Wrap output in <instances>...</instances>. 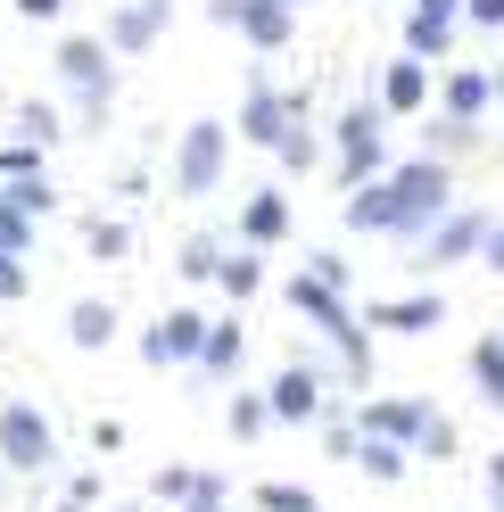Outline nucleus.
<instances>
[{
  "mask_svg": "<svg viewBox=\"0 0 504 512\" xmlns=\"http://www.w3.org/2000/svg\"><path fill=\"white\" fill-rule=\"evenodd\" d=\"M455 207V182L438 157H414V166H389V174H372L348 190V232H430L438 215Z\"/></svg>",
  "mask_w": 504,
  "mask_h": 512,
  "instance_id": "1",
  "label": "nucleus"
},
{
  "mask_svg": "<svg viewBox=\"0 0 504 512\" xmlns=\"http://www.w3.org/2000/svg\"><path fill=\"white\" fill-rule=\"evenodd\" d=\"M290 314H306V323L323 331V339L339 347V356H348V372H356V380L372 372V339L356 331V314L339 306V290H331V281H314V273H298V281H290Z\"/></svg>",
  "mask_w": 504,
  "mask_h": 512,
  "instance_id": "2",
  "label": "nucleus"
},
{
  "mask_svg": "<svg viewBox=\"0 0 504 512\" xmlns=\"http://www.w3.org/2000/svg\"><path fill=\"white\" fill-rule=\"evenodd\" d=\"M224 166H232V124H182V141H174V190L182 199H207V190H224Z\"/></svg>",
  "mask_w": 504,
  "mask_h": 512,
  "instance_id": "3",
  "label": "nucleus"
},
{
  "mask_svg": "<svg viewBox=\"0 0 504 512\" xmlns=\"http://www.w3.org/2000/svg\"><path fill=\"white\" fill-rule=\"evenodd\" d=\"M108 42L100 34H67L58 42V75L75 83V108H83V124H100L108 116V100H116V67H108Z\"/></svg>",
  "mask_w": 504,
  "mask_h": 512,
  "instance_id": "4",
  "label": "nucleus"
},
{
  "mask_svg": "<svg viewBox=\"0 0 504 512\" xmlns=\"http://www.w3.org/2000/svg\"><path fill=\"white\" fill-rule=\"evenodd\" d=\"M58 463V430L34 405H0V471H50Z\"/></svg>",
  "mask_w": 504,
  "mask_h": 512,
  "instance_id": "5",
  "label": "nucleus"
},
{
  "mask_svg": "<svg viewBox=\"0 0 504 512\" xmlns=\"http://www.w3.org/2000/svg\"><path fill=\"white\" fill-rule=\"evenodd\" d=\"M372 174H389V149H381V108H348L339 116V182H372Z\"/></svg>",
  "mask_w": 504,
  "mask_h": 512,
  "instance_id": "6",
  "label": "nucleus"
},
{
  "mask_svg": "<svg viewBox=\"0 0 504 512\" xmlns=\"http://www.w3.org/2000/svg\"><path fill=\"white\" fill-rule=\"evenodd\" d=\"M207 17L248 34L257 50H290V34H298V9H281V0H207Z\"/></svg>",
  "mask_w": 504,
  "mask_h": 512,
  "instance_id": "7",
  "label": "nucleus"
},
{
  "mask_svg": "<svg viewBox=\"0 0 504 512\" xmlns=\"http://www.w3.org/2000/svg\"><path fill=\"white\" fill-rule=\"evenodd\" d=\"M290 124H306V91H273V83H248V100H240V141H257L273 149Z\"/></svg>",
  "mask_w": 504,
  "mask_h": 512,
  "instance_id": "8",
  "label": "nucleus"
},
{
  "mask_svg": "<svg viewBox=\"0 0 504 512\" xmlns=\"http://www.w3.org/2000/svg\"><path fill=\"white\" fill-rule=\"evenodd\" d=\"M480 240H488V215H463V207H447V215H438L430 232H422V256H414V265H422V273H438V265H463V256H480Z\"/></svg>",
  "mask_w": 504,
  "mask_h": 512,
  "instance_id": "9",
  "label": "nucleus"
},
{
  "mask_svg": "<svg viewBox=\"0 0 504 512\" xmlns=\"http://www.w3.org/2000/svg\"><path fill=\"white\" fill-rule=\"evenodd\" d=\"M323 372H314V364H281L273 372V389H265V413H273V422H323Z\"/></svg>",
  "mask_w": 504,
  "mask_h": 512,
  "instance_id": "10",
  "label": "nucleus"
},
{
  "mask_svg": "<svg viewBox=\"0 0 504 512\" xmlns=\"http://www.w3.org/2000/svg\"><path fill=\"white\" fill-rule=\"evenodd\" d=\"M199 339H207V314H199V306H174L166 323L141 331V356H149L157 372H166V364H199Z\"/></svg>",
  "mask_w": 504,
  "mask_h": 512,
  "instance_id": "11",
  "label": "nucleus"
},
{
  "mask_svg": "<svg viewBox=\"0 0 504 512\" xmlns=\"http://www.w3.org/2000/svg\"><path fill=\"white\" fill-rule=\"evenodd\" d=\"M166 25H174V0H124V9L108 17V50L116 58H141V50H157V34H166Z\"/></svg>",
  "mask_w": 504,
  "mask_h": 512,
  "instance_id": "12",
  "label": "nucleus"
},
{
  "mask_svg": "<svg viewBox=\"0 0 504 512\" xmlns=\"http://www.w3.org/2000/svg\"><path fill=\"white\" fill-rule=\"evenodd\" d=\"M455 17H463V0H414L405 9V58H447L455 50Z\"/></svg>",
  "mask_w": 504,
  "mask_h": 512,
  "instance_id": "13",
  "label": "nucleus"
},
{
  "mask_svg": "<svg viewBox=\"0 0 504 512\" xmlns=\"http://www.w3.org/2000/svg\"><path fill=\"white\" fill-rule=\"evenodd\" d=\"M364 323H372V331H397V339H422V331L447 323V306H438V298H372Z\"/></svg>",
  "mask_w": 504,
  "mask_h": 512,
  "instance_id": "14",
  "label": "nucleus"
},
{
  "mask_svg": "<svg viewBox=\"0 0 504 512\" xmlns=\"http://www.w3.org/2000/svg\"><path fill=\"white\" fill-rule=\"evenodd\" d=\"M422 397H372L364 405V422H356V438H389V446H414V430H422Z\"/></svg>",
  "mask_w": 504,
  "mask_h": 512,
  "instance_id": "15",
  "label": "nucleus"
},
{
  "mask_svg": "<svg viewBox=\"0 0 504 512\" xmlns=\"http://www.w3.org/2000/svg\"><path fill=\"white\" fill-rule=\"evenodd\" d=\"M430 108V67L422 58H389V75H381V116H414Z\"/></svg>",
  "mask_w": 504,
  "mask_h": 512,
  "instance_id": "16",
  "label": "nucleus"
},
{
  "mask_svg": "<svg viewBox=\"0 0 504 512\" xmlns=\"http://www.w3.org/2000/svg\"><path fill=\"white\" fill-rule=\"evenodd\" d=\"M240 240H248V248L290 240V199H281V190H257V199L240 207Z\"/></svg>",
  "mask_w": 504,
  "mask_h": 512,
  "instance_id": "17",
  "label": "nucleus"
},
{
  "mask_svg": "<svg viewBox=\"0 0 504 512\" xmlns=\"http://www.w3.org/2000/svg\"><path fill=\"white\" fill-rule=\"evenodd\" d=\"M438 108H447L455 124H480V116L496 108V91H488V75H480V67H463V75L438 83Z\"/></svg>",
  "mask_w": 504,
  "mask_h": 512,
  "instance_id": "18",
  "label": "nucleus"
},
{
  "mask_svg": "<svg viewBox=\"0 0 504 512\" xmlns=\"http://www.w3.org/2000/svg\"><path fill=\"white\" fill-rule=\"evenodd\" d=\"M240 356H248L240 323H207V339H199V372H207V380H232V372H240Z\"/></svg>",
  "mask_w": 504,
  "mask_h": 512,
  "instance_id": "19",
  "label": "nucleus"
},
{
  "mask_svg": "<svg viewBox=\"0 0 504 512\" xmlns=\"http://www.w3.org/2000/svg\"><path fill=\"white\" fill-rule=\"evenodd\" d=\"M67 339H75V347H108V339H116V306H108V298H75Z\"/></svg>",
  "mask_w": 504,
  "mask_h": 512,
  "instance_id": "20",
  "label": "nucleus"
},
{
  "mask_svg": "<svg viewBox=\"0 0 504 512\" xmlns=\"http://www.w3.org/2000/svg\"><path fill=\"white\" fill-rule=\"evenodd\" d=\"M83 248L100 256V265H116V256L133 248V223H124V215H91V223H83Z\"/></svg>",
  "mask_w": 504,
  "mask_h": 512,
  "instance_id": "21",
  "label": "nucleus"
},
{
  "mask_svg": "<svg viewBox=\"0 0 504 512\" xmlns=\"http://www.w3.org/2000/svg\"><path fill=\"white\" fill-rule=\"evenodd\" d=\"M364 479H405V446H389V438H356V455H348Z\"/></svg>",
  "mask_w": 504,
  "mask_h": 512,
  "instance_id": "22",
  "label": "nucleus"
},
{
  "mask_svg": "<svg viewBox=\"0 0 504 512\" xmlns=\"http://www.w3.org/2000/svg\"><path fill=\"white\" fill-rule=\"evenodd\" d=\"M471 380H480L488 405H504V339H480V347H471Z\"/></svg>",
  "mask_w": 504,
  "mask_h": 512,
  "instance_id": "23",
  "label": "nucleus"
},
{
  "mask_svg": "<svg viewBox=\"0 0 504 512\" xmlns=\"http://www.w3.org/2000/svg\"><path fill=\"white\" fill-rule=\"evenodd\" d=\"M215 281H224V298L240 306V298L265 290V265H257V256H224V265H215Z\"/></svg>",
  "mask_w": 504,
  "mask_h": 512,
  "instance_id": "24",
  "label": "nucleus"
},
{
  "mask_svg": "<svg viewBox=\"0 0 504 512\" xmlns=\"http://www.w3.org/2000/svg\"><path fill=\"white\" fill-rule=\"evenodd\" d=\"M0 207H17V215H34V223H42V215L58 207V190H50L42 174H34V182H0Z\"/></svg>",
  "mask_w": 504,
  "mask_h": 512,
  "instance_id": "25",
  "label": "nucleus"
},
{
  "mask_svg": "<svg viewBox=\"0 0 504 512\" xmlns=\"http://www.w3.org/2000/svg\"><path fill=\"white\" fill-rule=\"evenodd\" d=\"M414 455H430V463H447V455H455V422H447V413H422V430H414Z\"/></svg>",
  "mask_w": 504,
  "mask_h": 512,
  "instance_id": "26",
  "label": "nucleus"
},
{
  "mask_svg": "<svg viewBox=\"0 0 504 512\" xmlns=\"http://www.w3.org/2000/svg\"><path fill=\"white\" fill-rule=\"evenodd\" d=\"M58 133H67V124H58V116H50L42 100H25V108H17V141H34V149H50Z\"/></svg>",
  "mask_w": 504,
  "mask_h": 512,
  "instance_id": "27",
  "label": "nucleus"
},
{
  "mask_svg": "<svg viewBox=\"0 0 504 512\" xmlns=\"http://www.w3.org/2000/svg\"><path fill=\"white\" fill-rule=\"evenodd\" d=\"M42 174V149L34 141H0V182H34Z\"/></svg>",
  "mask_w": 504,
  "mask_h": 512,
  "instance_id": "28",
  "label": "nucleus"
},
{
  "mask_svg": "<svg viewBox=\"0 0 504 512\" xmlns=\"http://www.w3.org/2000/svg\"><path fill=\"white\" fill-rule=\"evenodd\" d=\"M257 504H265V512H314V488H290V479H265V488H257Z\"/></svg>",
  "mask_w": 504,
  "mask_h": 512,
  "instance_id": "29",
  "label": "nucleus"
},
{
  "mask_svg": "<svg viewBox=\"0 0 504 512\" xmlns=\"http://www.w3.org/2000/svg\"><path fill=\"white\" fill-rule=\"evenodd\" d=\"M174 265L191 273V281H215V265H224V248H215V240H182V256H174Z\"/></svg>",
  "mask_w": 504,
  "mask_h": 512,
  "instance_id": "30",
  "label": "nucleus"
},
{
  "mask_svg": "<svg viewBox=\"0 0 504 512\" xmlns=\"http://www.w3.org/2000/svg\"><path fill=\"white\" fill-rule=\"evenodd\" d=\"M149 496H157V504H191V496H199V471H157Z\"/></svg>",
  "mask_w": 504,
  "mask_h": 512,
  "instance_id": "31",
  "label": "nucleus"
},
{
  "mask_svg": "<svg viewBox=\"0 0 504 512\" xmlns=\"http://www.w3.org/2000/svg\"><path fill=\"white\" fill-rule=\"evenodd\" d=\"M273 157H281L290 174H306V166H314V141H306V124H290V133L273 141Z\"/></svg>",
  "mask_w": 504,
  "mask_h": 512,
  "instance_id": "32",
  "label": "nucleus"
},
{
  "mask_svg": "<svg viewBox=\"0 0 504 512\" xmlns=\"http://www.w3.org/2000/svg\"><path fill=\"white\" fill-rule=\"evenodd\" d=\"M25 290H34V265L0 248V306H9V298H25Z\"/></svg>",
  "mask_w": 504,
  "mask_h": 512,
  "instance_id": "33",
  "label": "nucleus"
},
{
  "mask_svg": "<svg viewBox=\"0 0 504 512\" xmlns=\"http://www.w3.org/2000/svg\"><path fill=\"white\" fill-rule=\"evenodd\" d=\"M0 248H9V256H25V248H34V215L0 207Z\"/></svg>",
  "mask_w": 504,
  "mask_h": 512,
  "instance_id": "34",
  "label": "nucleus"
},
{
  "mask_svg": "<svg viewBox=\"0 0 504 512\" xmlns=\"http://www.w3.org/2000/svg\"><path fill=\"white\" fill-rule=\"evenodd\" d=\"M273 422V413H265V397H232V438H257Z\"/></svg>",
  "mask_w": 504,
  "mask_h": 512,
  "instance_id": "35",
  "label": "nucleus"
},
{
  "mask_svg": "<svg viewBox=\"0 0 504 512\" xmlns=\"http://www.w3.org/2000/svg\"><path fill=\"white\" fill-rule=\"evenodd\" d=\"M67 504H83V512L100 504V471H75V479H67Z\"/></svg>",
  "mask_w": 504,
  "mask_h": 512,
  "instance_id": "36",
  "label": "nucleus"
},
{
  "mask_svg": "<svg viewBox=\"0 0 504 512\" xmlns=\"http://www.w3.org/2000/svg\"><path fill=\"white\" fill-rule=\"evenodd\" d=\"M471 133H480V124H455V116H438V133H430V141H438V149H463Z\"/></svg>",
  "mask_w": 504,
  "mask_h": 512,
  "instance_id": "37",
  "label": "nucleus"
},
{
  "mask_svg": "<svg viewBox=\"0 0 504 512\" xmlns=\"http://www.w3.org/2000/svg\"><path fill=\"white\" fill-rule=\"evenodd\" d=\"M463 17H471V25H488V34H496V25H504V0H463Z\"/></svg>",
  "mask_w": 504,
  "mask_h": 512,
  "instance_id": "38",
  "label": "nucleus"
},
{
  "mask_svg": "<svg viewBox=\"0 0 504 512\" xmlns=\"http://www.w3.org/2000/svg\"><path fill=\"white\" fill-rule=\"evenodd\" d=\"M124 446V422H91V455H116Z\"/></svg>",
  "mask_w": 504,
  "mask_h": 512,
  "instance_id": "39",
  "label": "nucleus"
},
{
  "mask_svg": "<svg viewBox=\"0 0 504 512\" xmlns=\"http://www.w3.org/2000/svg\"><path fill=\"white\" fill-rule=\"evenodd\" d=\"M480 265H488V273H504V223H488V240H480Z\"/></svg>",
  "mask_w": 504,
  "mask_h": 512,
  "instance_id": "40",
  "label": "nucleus"
},
{
  "mask_svg": "<svg viewBox=\"0 0 504 512\" xmlns=\"http://www.w3.org/2000/svg\"><path fill=\"white\" fill-rule=\"evenodd\" d=\"M58 9H67V0H17V17H34V25H50Z\"/></svg>",
  "mask_w": 504,
  "mask_h": 512,
  "instance_id": "41",
  "label": "nucleus"
},
{
  "mask_svg": "<svg viewBox=\"0 0 504 512\" xmlns=\"http://www.w3.org/2000/svg\"><path fill=\"white\" fill-rule=\"evenodd\" d=\"M488 512H504V455L488 463Z\"/></svg>",
  "mask_w": 504,
  "mask_h": 512,
  "instance_id": "42",
  "label": "nucleus"
},
{
  "mask_svg": "<svg viewBox=\"0 0 504 512\" xmlns=\"http://www.w3.org/2000/svg\"><path fill=\"white\" fill-rule=\"evenodd\" d=\"M488 91H496V108H504V58H496V75H488Z\"/></svg>",
  "mask_w": 504,
  "mask_h": 512,
  "instance_id": "43",
  "label": "nucleus"
},
{
  "mask_svg": "<svg viewBox=\"0 0 504 512\" xmlns=\"http://www.w3.org/2000/svg\"><path fill=\"white\" fill-rule=\"evenodd\" d=\"M281 9H306V0H281Z\"/></svg>",
  "mask_w": 504,
  "mask_h": 512,
  "instance_id": "44",
  "label": "nucleus"
},
{
  "mask_svg": "<svg viewBox=\"0 0 504 512\" xmlns=\"http://www.w3.org/2000/svg\"><path fill=\"white\" fill-rule=\"evenodd\" d=\"M58 512H83V504H58Z\"/></svg>",
  "mask_w": 504,
  "mask_h": 512,
  "instance_id": "45",
  "label": "nucleus"
},
{
  "mask_svg": "<svg viewBox=\"0 0 504 512\" xmlns=\"http://www.w3.org/2000/svg\"><path fill=\"white\" fill-rule=\"evenodd\" d=\"M116 512H141V504H116Z\"/></svg>",
  "mask_w": 504,
  "mask_h": 512,
  "instance_id": "46",
  "label": "nucleus"
}]
</instances>
